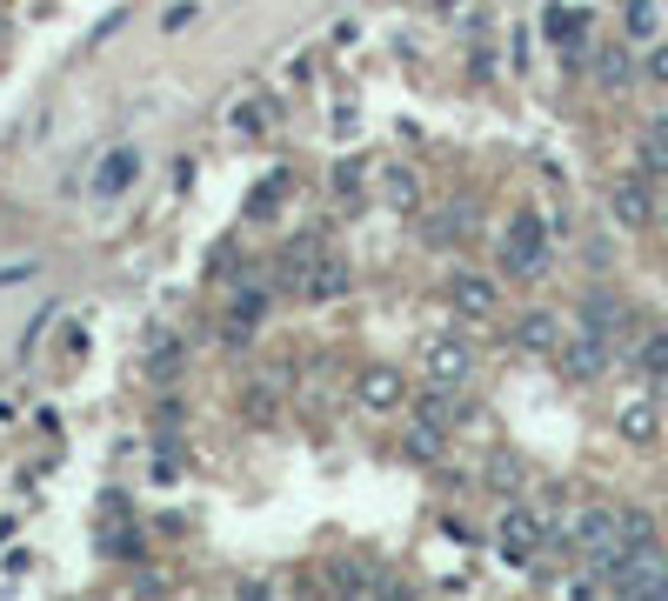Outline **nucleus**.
Here are the masks:
<instances>
[{
    "label": "nucleus",
    "instance_id": "obj_1",
    "mask_svg": "<svg viewBox=\"0 0 668 601\" xmlns=\"http://www.w3.org/2000/svg\"><path fill=\"white\" fill-rule=\"evenodd\" d=\"M568 542H575V555H581V561L615 555V548H622V508H609V501L575 508V514H568Z\"/></svg>",
    "mask_w": 668,
    "mask_h": 601
},
{
    "label": "nucleus",
    "instance_id": "obj_2",
    "mask_svg": "<svg viewBox=\"0 0 668 601\" xmlns=\"http://www.w3.org/2000/svg\"><path fill=\"white\" fill-rule=\"evenodd\" d=\"M501 268L522 275V281H535L548 268V221L542 214H515L509 221V234H501Z\"/></svg>",
    "mask_w": 668,
    "mask_h": 601
},
{
    "label": "nucleus",
    "instance_id": "obj_3",
    "mask_svg": "<svg viewBox=\"0 0 668 601\" xmlns=\"http://www.w3.org/2000/svg\"><path fill=\"white\" fill-rule=\"evenodd\" d=\"M422 375H428V388H468L475 381V348L461 334H428L422 341Z\"/></svg>",
    "mask_w": 668,
    "mask_h": 601
},
{
    "label": "nucleus",
    "instance_id": "obj_4",
    "mask_svg": "<svg viewBox=\"0 0 668 601\" xmlns=\"http://www.w3.org/2000/svg\"><path fill=\"white\" fill-rule=\"evenodd\" d=\"M494 542H501V561L528 568V561L542 555L548 528H542V514H535V508H501V522H494Z\"/></svg>",
    "mask_w": 668,
    "mask_h": 601
},
{
    "label": "nucleus",
    "instance_id": "obj_5",
    "mask_svg": "<svg viewBox=\"0 0 668 601\" xmlns=\"http://www.w3.org/2000/svg\"><path fill=\"white\" fill-rule=\"evenodd\" d=\"M609 368V341L589 334V327H575V341H561V375L568 381H595Z\"/></svg>",
    "mask_w": 668,
    "mask_h": 601
},
{
    "label": "nucleus",
    "instance_id": "obj_6",
    "mask_svg": "<svg viewBox=\"0 0 668 601\" xmlns=\"http://www.w3.org/2000/svg\"><path fill=\"white\" fill-rule=\"evenodd\" d=\"M141 181V154L134 147H108L101 160H94V201H114V194H127Z\"/></svg>",
    "mask_w": 668,
    "mask_h": 601
},
{
    "label": "nucleus",
    "instance_id": "obj_7",
    "mask_svg": "<svg viewBox=\"0 0 668 601\" xmlns=\"http://www.w3.org/2000/svg\"><path fill=\"white\" fill-rule=\"evenodd\" d=\"M355 401H361L368 414H394V408L408 401V381H401V368H368V375L355 381Z\"/></svg>",
    "mask_w": 668,
    "mask_h": 601
},
{
    "label": "nucleus",
    "instance_id": "obj_8",
    "mask_svg": "<svg viewBox=\"0 0 668 601\" xmlns=\"http://www.w3.org/2000/svg\"><path fill=\"white\" fill-rule=\"evenodd\" d=\"M609 214H615L622 227H648V221H655L648 181H642V175H635V181H615V188H609Z\"/></svg>",
    "mask_w": 668,
    "mask_h": 601
},
{
    "label": "nucleus",
    "instance_id": "obj_9",
    "mask_svg": "<svg viewBox=\"0 0 668 601\" xmlns=\"http://www.w3.org/2000/svg\"><path fill=\"white\" fill-rule=\"evenodd\" d=\"M448 301H455L468 321H488V314L501 308V294H494V281H488V275H455V281H448Z\"/></svg>",
    "mask_w": 668,
    "mask_h": 601
},
{
    "label": "nucleus",
    "instance_id": "obj_10",
    "mask_svg": "<svg viewBox=\"0 0 668 601\" xmlns=\"http://www.w3.org/2000/svg\"><path fill=\"white\" fill-rule=\"evenodd\" d=\"M615 427H622V435H628V442H642V448H648V442L661 435V414H655V401H648V394H635V401H622V414H615Z\"/></svg>",
    "mask_w": 668,
    "mask_h": 601
},
{
    "label": "nucleus",
    "instance_id": "obj_11",
    "mask_svg": "<svg viewBox=\"0 0 668 601\" xmlns=\"http://www.w3.org/2000/svg\"><path fill=\"white\" fill-rule=\"evenodd\" d=\"M515 341H522L528 355H555V348H561V321H555V314H522Z\"/></svg>",
    "mask_w": 668,
    "mask_h": 601
},
{
    "label": "nucleus",
    "instance_id": "obj_12",
    "mask_svg": "<svg viewBox=\"0 0 668 601\" xmlns=\"http://www.w3.org/2000/svg\"><path fill=\"white\" fill-rule=\"evenodd\" d=\"M261 314H268V294H261V288H241V294H234V314H227V334H234V341L255 334Z\"/></svg>",
    "mask_w": 668,
    "mask_h": 601
},
{
    "label": "nucleus",
    "instance_id": "obj_13",
    "mask_svg": "<svg viewBox=\"0 0 668 601\" xmlns=\"http://www.w3.org/2000/svg\"><path fill=\"white\" fill-rule=\"evenodd\" d=\"M147 375L154 381H175L181 375V341L175 334H147Z\"/></svg>",
    "mask_w": 668,
    "mask_h": 601
},
{
    "label": "nucleus",
    "instance_id": "obj_14",
    "mask_svg": "<svg viewBox=\"0 0 668 601\" xmlns=\"http://www.w3.org/2000/svg\"><path fill=\"white\" fill-rule=\"evenodd\" d=\"M422 421H435L442 435H448V427H461V401H455V388H428V394H422Z\"/></svg>",
    "mask_w": 668,
    "mask_h": 601
},
{
    "label": "nucleus",
    "instance_id": "obj_15",
    "mask_svg": "<svg viewBox=\"0 0 668 601\" xmlns=\"http://www.w3.org/2000/svg\"><path fill=\"white\" fill-rule=\"evenodd\" d=\"M401 448H408V461H442V427L435 421H414Z\"/></svg>",
    "mask_w": 668,
    "mask_h": 601
},
{
    "label": "nucleus",
    "instance_id": "obj_16",
    "mask_svg": "<svg viewBox=\"0 0 668 601\" xmlns=\"http://www.w3.org/2000/svg\"><path fill=\"white\" fill-rule=\"evenodd\" d=\"M615 321H622V308L609 301V294H589V301H581V327H589V334H615Z\"/></svg>",
    "mask_w": 668,
    "mask_h": 601
},
{
    "label": "nucleus",
    "instance_id": "obj_17",
    "mask_svg": "<svg viewBox=\"0 0 668 601\" xmlns=\"http://www.w3.org/2000/svg\"><path fill=\"white\" fill-rule=\"evenodd\" d=\"M628 41H655L661 34V8H655V0H628Z\"/></svg>",
    "mask_w": 668,
    "mask_h": 601
},
{
    "label": "nucleus",
    "instance_id": "obj_18",
    "mask_svg": "<svg viewBox=\"0 0 668 601\" xmlns=\"http://www.w3.org/2000/svg\"><path fill=\"white\" fill-rule=\"evenodd\" d=\"M595 80H602V88H628V80H635V60H628L622 47H609V54H595Z\"/></svg>",
    "mask_w": 668,
    "mask_h": 601
},
{
    "label": "nucleus",
    "instance_id": "obj_19",
    "mask_svg": "<svg viewBox=\"0 0 668 601\" xmlns=\"http://www.w3.org/2000/svg\"><path fill=\"white\" fill-rule=\"evenodd\" d=\"M622 548H661L655 542V522H648L642 508H622Z\"/></svg>",
    "mask_w": 668,
    "mask_h": 601
},
{
    "label": "nucleus",
    "instance_id": "obj_20",
    "mask_svg": "<svg viewBox=\"0 0 668 601\" xmlns=\"http://www.w3.org/2000/svg\"><path fill=\"white\" fill-rule=\"evenodd\" d=\"M642 375H648V381L668 375V327H655V334L642 341Z\"/></svg>",
    "mask_w": 668,
    "mask_h": 601
},
{
    "label": "nucleus",
    "instance_id": "obj_21",
    "mask_svg": "<svg viewBox=\"0 0 668 601\" xmlns=\"http://www.w3.org/2000/svg\"><path fill=\"white\" fill-rule=\"evenodd\" d=\"M194 14H201V0H175V8L160 14V27H167V34H181V27H188Z\"/></svg>",
    "mask_w": 668,
    "mask_h": 601
},
{
    "label": "nucleus",
    "instance_id": "obj_22",
    "mask_svg": "<svg viewBox=\"0 0 668 601\" xmlns=\"http://www.w3.org/2000/svg\"><path fill=\"white\" fill-rule=\"evenodd\" d=\"M648 80H668V47H655V54H648Z\"/></svg>",
    "mask_w": 668,
    "mask_h": 601
},
{
    "label": "nucleus",
    "instance_id": "obj_23",
    "mask_svg": "<svg viewBox=\"0 0 668 601\" xmlns=\"http://www.w3.org/2000/svg\"><path fill=\"white\" fill-rule=\"evenodd\" d=\"M648 141H655V147L668 154V114H655V121H648Z\"/></svg>",
    "mask_w": 668,
    "mask_h": 601
},
{
    "label": "nucleus",
    "instance_id": "obj_24",
    "mask_svg": "<svg viewBox=\"0 0 668 601\" xmlns=\"http://www.w3.org/2000/svg\"><path fill=\"white\" fill-rule=\"evenodd\" d=\"M661 227H668V208H661Z\"/></svg>",
    "mask_w": 668,
    "mask_h": 601
},
{
    "label": "nucleus",
    "instance_id": "obj_25",
    "mask_svg": "<svg viewBox=\"0 0 668 601\" xmlns=\"http://www.w3.org/2000/svg\"><path fill=\"white\" fill-rule=\"evenodd\" d=\"M0 8H8V0H0Z\"/></svg>",
    "mask_w": 668,
    "mask_h": 601
}]
</instances>
